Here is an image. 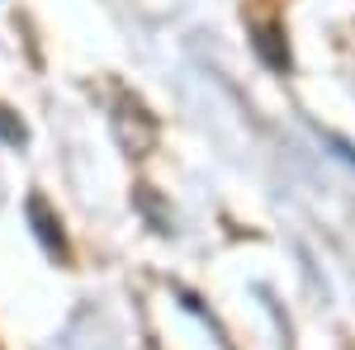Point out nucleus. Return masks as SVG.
Listing matches in <instances>:
<instances>
[{"label":"nucleus","instance_id":"nucleus-2","mask_svg":"<svg viewBox=\"0 0 355 350\" xmlns=\"http://www.w3.org/2000/svg\"><path fill=\"white\" fill-rule=\"evenodd\" d=\"M0 142H10V147H19V142H24V123H19L5 105H0Z\"/></svg>","mask_w":355,"mask_h":350},{"label":"nucleus","instance_id":"nucleus-1","mask_svg":"<svg viewBox=\"0 0 355 350\" xmlns=\"http://www.w3.org/2000/svg\"><path fill=\"white\" fill-rule=\"evenodd\" d=\"M28 218H33V227H38V237H43V246H48L53 256H67V246H62V232H57V222L48 218V209H43V199H28Z\"/></svg>","mask_w":355,"mask_h":350}]
</instances>
